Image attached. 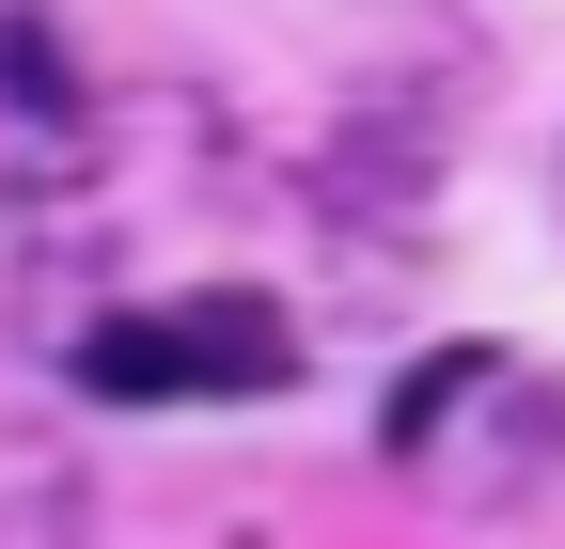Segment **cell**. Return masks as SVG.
<instances>
[{"mask_svg": "<svg viewBox=\"0 0 565 549\" xmlns=\"http://www.w3.org/2000/svg\"><path fill=\"white\" fill-rule=\"evenodd\" d=\"M299 377V330L267 299H141L110 330H79V392L95 408H189V392H282Z\"/></svg>", "mask_w": 565, "mask_h": 549, "instance_id": "6da1fadb", "label": "cell"}]
</instances>
